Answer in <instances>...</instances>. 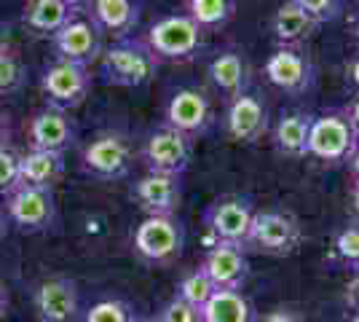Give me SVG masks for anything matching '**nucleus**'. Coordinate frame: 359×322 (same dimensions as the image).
I'll use <instances>...</instances> for the list:
<instances>
[{"label":"nucleus","mask_w":359,"mask_h":322,"mask_svg":"<svg viewBox=\"0 0 359 322\" xmlns=\"http://www.w3.org/2000/svg\"><path fill=\"white\" fill-rule=\"evenodd\" d=\"M6 231H8V217H6V213L0 210V242L6 239Z\"/></svg>","instance_id":"ea45409f"},{"label":"nucleus","mask_w":359,"mask_h":322,"mask_svg":"<svg viewBox=\"0 0 359 322\" xmlns=\"http://www.w3.org/2000/svg\"><path fill=\"white\" fill-rule=\"evenodd\" d=\"M0 46H6V22L0 19Z\"/></svg>","instance_id":"c03bdc74"},{"label":"nucleus","mask_w":359,"mask_h":322,"mask_svg":"<svg viewBox=\"0 0 359 322\" xmlns=\"http://www.w3.org/2000/svg\"><path fill=\"white\" fill-rule=\"evenodd\" d=\"M344 113L348 116V121H351L359 129V92L354 94V100H351V102L344 107Z\"/></svg>","instance_id":"c9c22d12"},{"label":"nucleus","mask_w":359,"mask_h":322,"mask_svg":"<svg viewBox=\"0 0 359 322\" xmlns=\"http://www.w3.org/2000/svg\"><path fill=\"white\" fill-rule=\"evenodd\" d=\"M357 38H359V19H357Z\"/></svg>","instance_id":"49530a36"},{"label":"nucleus","mask_w":359,"mask_h":322,"mask_svg":"<svg viewBox=\"0 0 359 322\" xmlns=\"http://www.w3.org/2000/svg\"><path fill=\"white\" fill-rule=\"evenodd\" d=\"M60 3H62V6H67V8H70L75 16H78L81 11H86V8H89L91 0H60Z\"/></svg>","instance_id":"e433bc0d"},{"label":"nucleus","mask_w":359,"mask_h":322,"mask_svg":"<svg viewBox=\"0 0 359 322\" xmlns=\"http://www.w3.org/2000/svg\"><path fill=\"white\" fill-rule=\"evenodd\" d=\"M348 78H351V83L357 86V92H359V57L348 65Z\"/></svg>","instance_id":"4c0bfd02"},{"label":"nucleus","mask_w":359,"mask_h":322,"mask_svg":"<svg viewBox=\"0 0 359 322\" xmlns=\"http://www.w3.org/2000/svg\"><path fill=\"white\" fill-rule=\"evenodd\" d=\"M25 83V65L14 48L0 46V94H11Z\"/></svg>","instance_id":"cd10ccee"},{"label":"nucleus","mask_w":359,"mask_h":322,"mask_svg":"<svg viewBox=\"0 0 359 322\" xmlns=\"http://www.w3.org/2000/svg\"><path fill=\"white\" fill-rule=\"evenodd\" d=\"M89 19L97 25L100 32H113L121 38H129V32L140 22L142 0H91L89 3Z\"/></svg>","instance_id":"aec40b11"},{"label":"nucleus","mask_w":359,"mask_h":322,"mask_svg":"<svg viewBox=\"0 0 359 322\" xmlns=\"http://www.w3.org/2000/svg\"><path fill=\"white\" fill-rule=\"evenodd\" d=\"M142 41L158 62H188L204 48V30L188 14H166L150 25Z\"/></svg>","instance_id":"f03ea898"},{"label":"nucleus","mask_w":359,"mask_h":322,"mask_svg":"<svg viewBox=\"0 0 359 322\" xmlns=\"http://www.w3.org/2000/svg\"><path fill=\"white\" fill-rule=\"evenodd\" d=\"M185 226L175 215H148L135 231V250L150 263H172L182 255Z\"/></svg>","instance_id":"39448f33"},{"label":"nucleus","mask_w":359,"mask_h":322,"mask_svg":"<svg viewBox=\"0 0 359 322\" xmlns=\"http://www.w3.org/2000/svg\"><path fill=\"white\" fill-rule=\"evenodd\" d=\"M204 322H257L252 301L241 290H215L201 309Z\"/></svg>","instance_id":"b1692460"},{"label":"nucleus","mask_w":359,"mask_h":322,"mask_svg":"<svg viewBox=\"0 0 359 322\" xmlns=\"http://www.w3.org/2000/svg\"><path fill=\"white\" fill-rule=\"evenodd\" d=\"M78 137V126L70 119V113L57 110V107H41L30 119L27 126V140L30 151H57L65 154Z\"/></svg>","instance_id":"4468645a"},{"label":"nucleus","mask_w":359,"mask_h":322,"mask_svg":"<svg viewBox=\"0 0 359 322\" xmlns=\"http://www.w3.org/2000/svg\"><path fill=\"white\" fill-rule=\"evenodd\" d=\"M225 132L228 137L252 145L269 132V107L263 102V97L255 92H244L233 100H228L225 110Z\"/></svg>","instance_id":"ddd939ff"},{"label":"nucleus","mask_w":359,"mask_h":322,"mask_svg":"<svg viewBox=\"0 0 359 322\" xmlns=\"http://www.w3.org/2000/svg\"><path fill=\"white\" fill-rule=\"evenodd\" d=\"M207 76L225 100L250 92V65L239 48H223L220 54H215L207 65Z\"/></svg>","instance_id":"a211bd4d"},{"label":"nucleus","mask_w":359,"mask_h":322,"mask_svg":"<svg viewBox=\"0 0 359 322\" xmlns=\"http://www.w3.org/2000/svg\"><path fill=\"white\" fill-rule=\"evenodd\" d=\"M51 41L60 60L78 62V65H89L102 54V32L97 30L91 19H83V16H73L62 30L51 35Z\"/></svg>","instance_id":"dca6fc26"},{"label":"nucleus","mask_w":359,"mask_h":322,"mask_svg":"<svg viewBox=\"0 0 359 322\" xmlns=\"http://www.w3.org/2000/svg\"><path fill=\"white\" fill-rule=\"evenodd\" d=\"M65 175V154L57 151H30L19 156V185L54 188Z\"/></svg>","instance_id":"5701e85b"},{"label":"nucleus","mask_w":359,"mask_h":322,"mask_svg":"<svg viewBox=\"0 0 359 322\" xmlns=\"http://www.w3.org/2000/svg\"><path fill=\"white\" fill-rule=\"evenodd\" d=\"M215 290L217 288H215V282L207 276V271L204 269H196V271L182 276V282L177 285V298L188 301L196 309H204V304L215 295Z\"/></svg>","instance_id":"bb28decb"},{"label":"nucleus","mask_w":359,"mask_h":322,"mask_svg":"<svg viewBox=\"0 0 359 322\" xmlns=\"http://www.w3.org/2000/svg\"><path fill=\"white\" fill-rule=\"evenodd\" d=\"M156 322H204L201 320V309L191 307L188 301L182 298H172L161 311H158V320Z\"/></svg>","instance_id":"2f4dec72"},{"label":"nucleus","mask_w":359,"mask_h":322,"mask_svg":"<svg viewBox=\"0 0 359 322\" xmlns=\"http://www.w3.org/2000/svg\"><path fill=\"white\" fill-rule=\"evenodd\" d=\"M346 301H348V307L354 309V314H359V271L346 285Z\"/></svg>","instance_id":"f704fd0d"},{"label":"nucleus","mask_w":359,"mask_h":322,"mask_svg":"<svg viewBox=\"0 0 359 322\" xmlns=\"http://www.w3.org/2000/svg\"><path fill=\"white\" fill-rule=\"evenodd\" d=\"M319 27L311 16L306 14L303 8H298L292 0H285L276 14H273V22H271V30H273V38L279 46H290V48H300V43H306L314 30Z\"/></svg>","instance_id":"412c9836"},{"label":"nucleus","mask_w":359,"mask_h":322,"mask_svg":"<svg viewBox=\"0 0 359 322\" xmlns=\"http://www.w3.org/2000/svg\"><path fill=\"white\" fill-rule=\"evenodd\" d=\"M311 113L303 110H292L285 113L276 126H273V148L279 154L290 156V159H303L309 156V135H311Z\"/></svg>","instance_id":"4be33fe9"},{"label":"nucleus","mask_w":359,"mask_h":322,"mask_svg":"<svg viewBox=\"0 0 359 322\" xmlns=\"http://www.w3.org/2000/svg\"><path fill=\"white\" fill-rule=\"evenodd\" d=\"M164 119L166 126L177 129L180 135H185L188 140L204 137L215 121L212 100L207 97V92H201L196 86H180L166 100Z\"/></svg>","instance_id":"0eeeda50"},{"label":"nucleus","mask_w":359,"mask_h":322,"mask_svg":"<svg viewBox=\"0 0 359 322\" xmlns=\"http://www.w3.org/2000/svg\"><path fill=\"white\" fill-rule=\"evenodd\" d=\"M217 290H241L244 282L250 279V261H247V247L233 242H215L201 263Z\"/></svg>","instance_id":"2eb2a0df"},{"label":"nucleus","mask_w":359,"mask_h":322,"mask_svg":"<svg viewBox=\"0 0 359 322\" xmlns=\"http://www.w3.org/2000/svg\"><path fill=\"white\" fill-rule=\"evenodd\" d=\"M191 156H194L191 140L180 135L177 129L166 126V123L153 129L145 137V145H142V161H145L148 172L182 177L191 167Z\"/></svg>","instance_id":"9b49d317"},{"label":"nucleus","mask_w":359,"mask_h":322,"mask_svg":"<svg viewBox=\"0 0 359 322\" xmlns=\"http://www.w3.org/2000/svg\"><path fill=\"white\" fill-rule=\"evenodd\" d=\"M73 11L67 6H62L60 0H25V11H22V22L30 30L41 32V35H54L62 30L70 19Z\"/></svg>","instance_id":"393cba45"},{"label":"nucleus","mask_w":359,"mask_h":322,"mask_svg":"<svg viewBox=\"0 0 359 322\" xmlns=\"http://www.w3.org/2000/svg\"><path fill=\"white\" fill-rule=\"evenodd\" d=\"M158 60L150 46L140 38H121L100 54V76L107 86L140 89L153 81Z\"/></svg>","instance_id":"f257e3e1"},{"label":"nucleus","mask_w":359,"mask_h":322,"mask_svg":"<svg viewBox=\"0 0 359 322\" xmlns=\"http://www.w3.org/2000/svg\"><path fill=\"white\" fill-rule=\"evenodd\" d=\"M6 304H8V298H6V290L0 288V317H3V311H6Z\"/></svg>","instance_id":"37998d69"},{"label":"nucleus","mask_w":359,"mask_h":322,"mask_svg":"<svg viewBox=\"0 0 359 322\" xmlns=\"http://www.w3.org/2000/svg\"><path fill=\"white\" fill-rule=\"evenodd\" d=\"M19 185V156L8 148H0V196H8Z\"/></svg>","instance_id":"473e14b6"},{"label":"nucleus","mask_w":359,"mask_h":322,"mask_svg":"<svg viewBox=\"0 0 359 322\" xmlns=\"http://www.w3.org/2000/svg\"><path fill=\"white\" fill-rule=\"evenodd\" d=\"M132 322H148V320H132Z\"/></svg>","instance_id":"de8ad7c7"},{"label":"nucleus","mask_w":359,"mask_h":322,"mask_svg":"<svg viewBox=\"0 0 359 322\" xmlns=\"http://www.w3.org/2000/svg\"><path fill=\"white\" fill-rule=\"evenodd\" d=\"M263 73L269 78V83H273L279 92L292 94V97L309 94L316 86V65L300 48L279 46L266 60Z\"/></svg>","instance_id":"9d476101"},{"label":"nucleus","mask_w":359,"mask_h":322,"mask_svg":"<svg viewBox=\"0 0 359 322\" xmlns=\"http://www.w3.org/2000/svg\"><path fill=\"white\" fill-rule=\"evenodd\" d=\"M348 322H359V314H354V317H351Z\"/></svg>","instance_id":"a18cd8bd"},{"label":"nucleus","mask_w":359,"mask_h":322,"mask_svg":"<svg viewBox=\"0 0 359 322\" xmlns=\"http://www.w3.org/2000/svg\"><path fill=\"white\" fill-rule=\"evenodd\" d=\"M255 201L241 194H231L223 199L212 201L204 213V223L215 242H233V245H244L247 234L252 226L255 217Z\"/></svg>","instance_id":"f8f14e48"},{"label":"nucleus","mask_w":359,"mask_h":322,"mask_svg":"<svg viewBox=\"0 0 359 322\" xmlns=\"http://www.w3.org/2000/svg\"><path fill=\"white\" fill-rule=\"evenodd\" d=\"M132 199L148 215H175L182 201V177L148 172L132 185Z\"/></svg>","instance_id":"f3484780"},{"label":"nucleus","mask_w":359,"mask_h":322,"mask_svg":"<svg viewBox=\"0 0 359 322\" xmlns=\"http://www.w3.org/2000/svg\"><path fill=\"white\" fill-rule=\"evenodd\" d=\"M6 215L8 220L27 234L48 231L57 220V199L54 188H32L16 185L6 196Z\"/></svg>","instance_id":"6e6552de"},{"label":"nucleus","mask_w":359,"mask_h":322,"mask_svg":"<svg viewBox=\"0 0 359 322\" xmlns=\"http://www.w3.org/2000/svg\"><path fill=\"white\" fill-rule=\"evenodd\" d=\"M35 309L43 322H70L78 311V288L73 279H46L35 290Z\"/></svg>","instance_id":"6ab92c4d"},{"label":"nucleus","mask_w":359,"mask_h":322,"mask_svg":"<svg viewBox=\"0 0 359 322\" xmlns=\"http://www.w3.org/2000/svg\"><path fill=\"white\" fill-rule=\"evenodd\" d=\"M292 3L303 8L316 25H332L346 11V0H292Z\"/></svg>","instance_id":"c756f323"},{"label":"nucleus","mask_w":359,"mask_h":322,"mask_svg":"<svg viewBox=\"0 0 359 322\" xmlns=\"http://www.w3.org/2000/svg\"><path fill=\"white\" fill-rule=\"evenodd\" d=\"M6 140H8V126H6L3 116H0V148H6Z\"/></svg>","instance_id":"58836bf2"},{"label":"nucleus","mask_w":359,"mask_h":322,"mask_svg":"<svg viewBox=\"0 0 359 322\" xmlns=\"http://www.w3.org/2000/svg\"><path fill=\"white\" fill-rule=\"evenodd\" d=\"M351 169H354V177H357V183H359V148H357V154H354V159H351Z\"/></svg>","instance_id":"a19ab883"},{"label":"nucleus","mask_w":359,"mask_h":322,"mask_svg":"<svg viewBox=\"0 0 359 322\" xmlns=\"http://www.w3.org/2000/svg\"><path fill=\"white\" fill-rule=\"evenodd\" d=\"M351 201H354V210L359 213V183L354 185V191H351Z\"/></svg>","instance_id":"79ce46f5"},{"label":"nucleus","mask_w":359,"mask_h":322,"mask_svg":"<svg viewBox=\"0 0 359 322\" xmlns=\"http://www.w3.org/2000/svg\"><path fill=\"white\" fill-rule=\"evenodd\" d=\"M91 89L89 65L57 60L51 62L41 76V92L46 97V105L70 113L81 105Z\"/></svg>","instance_id":"423d86ee"},{"label":"nucleus","mask_w":359,"mask_h":322,"mask_svg":"<svg viewBox=\"0 0 359 322\" xmlns=\"http://www.w3.org/2000/svg\"><path fill=\"white\" fill-rule=\"evenodd\" d=\"M132 161H135L132 142L126 135H118V132H105V135L94 137L83 148V156H81L83 172H89L100 180L126 177L129 169H132Z\"/></svg>","instance_id":"1a4fd4ad"},{"label":"nucleus","mask_w":359,"mask_h":322,"mask_svg":"<svg viewBox=\"0 0 359 322\" xmlns=\"http://www.w3.org/2000/svg\"><path fill=\"white\" fill-rule=\"evenodd\" d=\"M300 245H303L300 223L290 213H282V210H260V213H255L247 242H244V247H252L257 253L276 255V258L292 255Z\"/></svg>","instance_id":"20e7f679"},{"label":"nucleus","mask_w":359,"mask_h":322,"mask_svg":"<svg viewBox=\"0 0 359 322\" xmlns=\"http://www.w3.org/2000/svg\"><path fill=\"white\" fill-rule=\"evenodd\" d=\"M257 322H303V314L295 311V309H273L269 314H263Z\"/></svg>","instance_id":"72a5a7b5"},{"label":"nucleus","mask_w":359,"mask_h":322,"mask_svg":"<svg viewBox=\"0 0 359 322\" xmlns=\"http://www.w3.org/2000/svg\"><path fill=\"white\" fill-rule=\"evenodd\" d=\"M132 311L123 301H116V298H107V301H100L86 311V322H132Z\"/></svg>","instance_id":"7c9ffc66"},{"label":"nucleus","mask_w":359,"mask_h":322,"mask_svg":"<svg viewBox=\"0 0 359 322\" xmlns=\"http://www.w3.org/2000/svg\"><path fill=\"white\" fill-rule=\"evenodd\" d=\"M359 148V129L348 121L344 110H327L314 116L309 135V156L325 164H346Z\"/></svg>","instance_id":"7ed1b4c3"},{"label":"nucleus","mask_w":359,"mask_h":322,"mask_svg":"<svg viewBox=\"0 0 359 322\" xmlns=\"http://www.w3.org/2000/svg\"><path fill=\"white\" fill-rule=\"evenodd\" d=\"M335 255L354 274L359 271V220L348 223L335 234Z\"/></svg>","instance_id":"c85d7f7f"},{"label":"nucleus","mask_w":359,"mask_h":322,"mask_svg":"<svg viewBox=\"0 0 359 322\" xmlns=\"http://www.w3.org/2000/svg\"><path fill=\"white\" fill-rule=\"evenodd\" d=\"M233 8H236L233 0H188L185 14L191 16L204 32H215L231 22Z\"/></svg>","instance_id":"a878e982"}]
</instances>
